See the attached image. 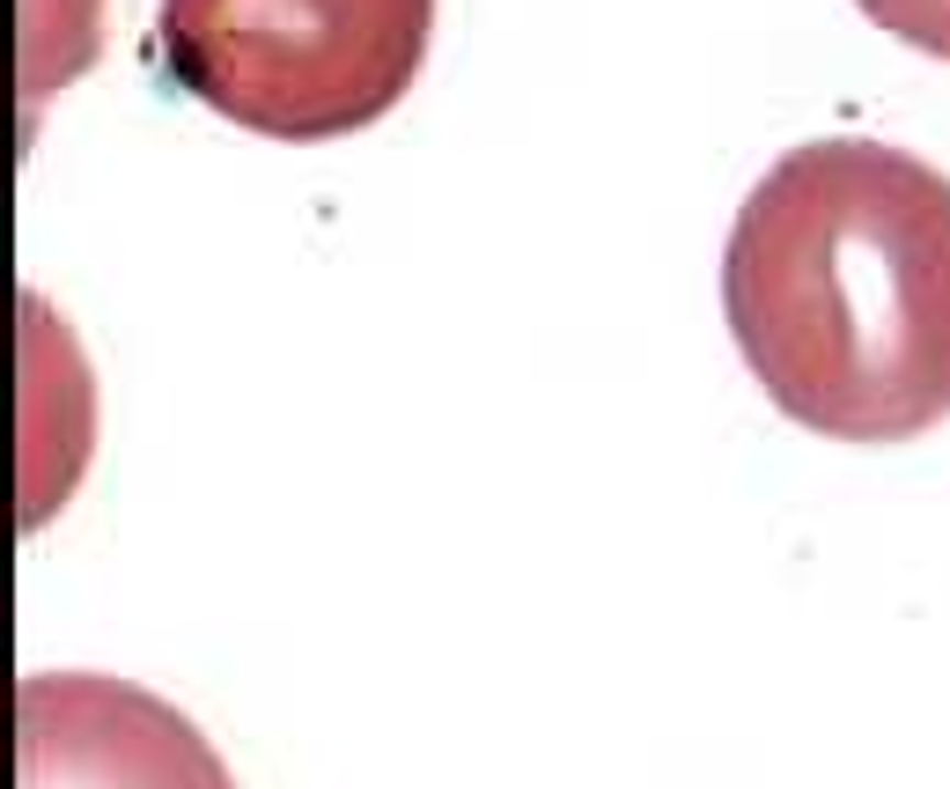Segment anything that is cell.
Listing matches in <instances>:
<instances>
[{
	"label": "cell",
	"mask_w": 950,
	"mask_h": 789,
	"mask_svg": "<svg viewBox=\"0 0 950 789\" xmlns=\"http://www.w3.org/2000/svg\"><path fill=\"white\" fill-rule=\"evenodd\" d=\"M722 310L759 392L840 443L950 414V177L884 141H804L730 222Z\"/></svg>",
	"instance_id": "6da1fadb"
},
{
	"label": "cell",
	"mask_w": 950,
	"mask_h": 789,
	"mask_svg": "<svg viewBox=\"0 0 950 789\" xmlns=\"http://www.w3.org/2000/svg\"><path fill=\"white\" fill-rule=\"evenodd\" d=\"M435 0H163V75L266 141L362 133L413 89Z\"/></svg>",
	"instance_id": "7a4b0ae2"
},
{
	"label": "cell",
	"mask_w": 950,
	"mask_h": 789,
	"mask_svg": "<svg viewBox=\"0 0 950 789\" xmlns=\"http://www.w3.org/2000/svg\"><path fill=\"white\" fill-rule=\"evenodd\" d=\"M15 731L23 789H236L192 715L103 671L23 679Z\"/></svg>",
	"instance_id": "3957f363"
},
{
	"label": "cell",
	"mask_w": 950,
	"mask_h": 789,
	"mask_svg": "<svg viewBox=\"0 0 950 789\" xmlns=\"http://www.w3.org/2000/svg\"><path fill=\"white\" fill-rule=\"evenodd\" d=\"M81 59H97V0H23V103H45Z\"/></svg>",
	"instance_id": "277c9868"
},
{
	"label": "cell",
	"mask_w": 950,
	"mask_h": 789,
	"mask_svg": "<svg viewBox=\"0 0 950 789\" xmlns=\"http://www.w3.org/2000/svg\"><path fill=\"white\" fill-rule=\"evenodd\" d=\"M862 15L877 30H892V37H906L914 52H936V59H950V0H854Z\"/></svg>",
	"instance_id": "5b68a950"
}]
</instances>
